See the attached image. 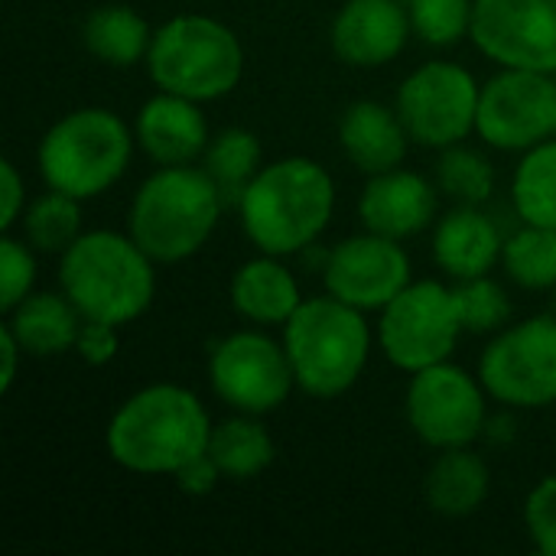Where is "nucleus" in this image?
Masks as SVG:
<instances>
[{
  "label": "nucleus",
  "mask_w": 556,
  "mask_h": 556,
  "mask_svg": "<svg viewBox=\"0 0 556 556\" xmlns=\"http://www.w3.org/2000/svg\"><path fill=\"white\" fill-rule=\"evenodd\" d=\"M212 420L205 404L182 384H147L111 417L108 456L137 476H176L208 453Z\"/></svg>",
  "instance_id": "nucleus-1"
},
{
  "label": "nucleus",
  "mask_w": 556,
  "mask_h": 556,
  "mask_svg": "<svg viewBox=\"0 0 556 556\" xmlns=\"http://www.w3.org/2000/svg\"><path fill=\"white\" fill-rule=\"evenodd\" d=\"M336 212V179L309 156H283L248 182L238 215L248 241L261 254L290 257L316 244Z\"/></svg>",
  "instance_id": "nucleus-2"
},
{
  "label": "nucleus",
  "mask_w": 556,
  "mask_h": 556,
  "mask_svg": "<svg viewBox=\"0 0 556 556\" xmlns=\"http://www.w3.org/2000/svg\"><path fill=\"white\" fill-rule=\"evenodd\" d=\"M156 261L121 231H81L59 254V290L81 319L127 326L140 319L156 296Z\"/></svg>",
  "instance_id": "nucleus-3"
},
{
  "label": "nucleus",
  "mask_w": 556,
  "mask_h": 556,
  "mask_svg": "<svg viewBox=\"0 0 556 556\" xmlns=\"http://www.w3.org/2000/svg\"><path fill=\"white\" fill-rule=\"evenodd\" d=\"M225 205L205 166H160L130 199L127 235L156 264H179L208 244Z\"/></svg>",
  "instance_id": "nucleus-4"
},
{
  "label": "nucleus",
  "mask_w": 556,
  "mask_h": 556,
  "mask_svg": "<svg viewBox=\"0 0 556 556\" xmlns=\"http://www.w3.org/2000/svg\"><path fill=\"white\" fill-rule=\"evenodd\" d=\"M283 349L296 388L316 401H332L358 384L371 358L365 313L332 293L303 300L283 326Z\"/></svg>",
  "instance_id": "nucleus-5"
},
{
  "label": "nucleus",
  "mask_w": 556,
  "mask_h": 556,
  "mask_svg": "<svg viewBox=\"0 0 556 556\" xmlns=\"http://www.w3.org/2000/svg\"><path fill=\"white\" fill-rule=\"evenodd\" d=\"M134 130L111 108H78L62 114L36 147V166L46 189L72 199H98L130 166Z\"/></svg>",
  "instance_id": "nucleus-6"
},
{
  "label": "nucleus",
  "mask_w": 556,
  "mask_h": 556,
  "mask_svg": "<svg viewBox=\"0 0 556 556\" xmlns=\"http://www.w3.org/2000/svg\"><path fill=\"white\" fill-rule=\"evenodd\" d=\"M147 72L160 91L182 94L199 104L218 101L241 85L244 46L228 23L202 13H182L153 33Z\"/></svg>",
  "instance_id": "nucleus-7"
},
{
  "label": "nucleus",
  "mask_w": 556,
  "mask_h": 556,
  "mask_svg": "<svg viewBox=\"0 0 556 556\" xmlns=\"http://www.w3.org/2000/svg\"><path fill=\"white\" fill-rule=\"evenodd\" d=\"M463 332L456 290L440 280H410L378 319V345L384 358L407 375L450 362Z\"/></svg>",
  "instance_id": "nucleus-8"
},
{
  "label": "nucleus",
  "mask_w": 556,
  "mask_h": 556,
  "mask_svg": "<svg viewBox=\"0 0 556 556\" xmlns=\"http://www.w3.org/2000/svg\"><path fill=\"white\" fill-rule=\"evenodd\" d=\"M479 381L489 397L511 410L556 404V316H531L498 329L479 358Z\"/></svg>",
  "instance_id": "nucleus-9"
},
{
  "label": "nucleus",
  "mask_w": 556,
  "mask_h": 556,
  "mask_svg": "<svg viewBox=\"0 0 556 556\" xmlns=\"http://www.w3.org/2000/svg\"><path fill=\"white\" fill-rule=\"evenodd\" d=\"M482 85L459 62H424L397 88V114L420 147L446 150L476 130Z\"/></svg>",
  "instance_id": "nucleus-10"
},
{
  "label": "nucleus",
  "mask_w": 556,
  "mask_h": 556,
  "mask_svg": "<svg viewBox=\"0 0 556 556\" xmlns=\"http://www.w3.org/2000/svg\"><path fill=\"white\" fill-rule=\"evenodd\" d=\"M485 384L459 365L440 362L417 371L404 394V414L417 440L433 450L472 446L489 424Z\"/></svg>",
  "instance_id": "nucleus-11"
},
{
  "label": "nucleus",
  "mask_w": 556,
  "mask_h": 556,
  "mask_svg": "<svg viewBox=\"0 0 556 556\" xmlns=\"http://www.w3.org/2000/svg\"><path fill=\"white\" fill-rule=\"evenodd\" d=\"M208 381L218 401L238 414L264 417L287 404L296 388L287 349L257 329L225 336L208 355Z\"/></svg>",
  "instance_id": "nucleus-12"
},
{
  "label": "nucleus",
  "mask_w": 556,
  "mask_h": 556,
  "mask_svg": "<svg viewBox=\"0 0 556 556\" xmlns=\"http://www.w3.org/2000/svg\"><path fill=\"white\" fill-rule=\"evenodd\" d=\"M476 134L505 153H528L556 134V81L551 72L502 68L482 85Z\"/></svg>",
  "instance_id": "nucleus-13"
},
{
  "label": "nucleus",
  "mask_w": 556,
  "mask_h": 556,
  "mask_svg": "<svg viewBox=\"0 0 556 556\" xmlns=\"http://www.w3.org/2000/svg\"><path fill=\"white\" fill-rule=\"evenodd\" d=\"M472 42L502 68L556 72V0H476Z\"/></svg>",
  "instance_id": "nucleus-14"
},
{
  "label": "nucleus",
  "mask_w": 556,
  "mask_h": 556,
  "mask_svg": "<svg viewBox=\"0 0 556 556\" xmlns=\"http://www.w3.org/2000/svg\"><path fill=\"white\" fill-rule=\"evenodd\" d=\"M323 283L336 300L362 313H381L410 283V257L401 241L362 231L329 251Z\"/></svg>",
  "instance_id": "nucleus-15"
},
{
  "label": "nucleus",
  "mask_w": 556,
  "mask_h": 556,
  "mask_svg": "<svg viewBox=\"0 0 556 556\" xmlns=\"http://www.w3.org/2000/svg\"><path fill=\"white\" fill-rule=\"evenodd\" d=\"M410 13L401 0H345L329 26L332 52L352 68L394 62L410 39Z\"/></svg>",
  "instance_id": "nucleus-16"
},
{
  "label": "nucleus",
  "mask_w": 556,
  "mask_h": 556,
  "mask_svg": "<svg viewBox=\"0 0 556 556\" xmlns=\"http://www.w3.org/2000/svg\"><path fill=\"white\" fill-rule=\"evenodd\" d=\"M440 212V186L410 169H388L368 176V186L358 199V218L365 231L407 241L433 225Z\"/></svg>",
  "instance_id": "nucleus-17"
},
{
  "label": "nucleus",
  "mask_w": 556,
  "mask_h": 556,
  "mask_svg": "<svg viewBox=\"0 0 556 556\" xmlns=\"http://www.w3.org/2000/svg\"><path fill=\"white\" fill-rule=\"evenodd\" d=\"M134 137L140 150L156 166H186L208 150V121L199 101L156 91L134 121Z\"/></svg>",
  "instance_id": "nucleus-18"
},
{
  "label": "nucleus",
  "mask_w": 556,
  "mask_h": 556,
  "mask_svg": "<svg viewBox=\"0 0 556 556\" xmlns=\"http://www.w3.org/2000/svg\"><path fill=\"white\" fill-rule=\"evenodd\" d=\"M339 143L355 169L378 176L397 169L407 156L410 134L397 114L381 101H355L339 117Z\"/></svg>",
  "instance_id": "nucleus-19"
},
{
  "label": "nucleus",
  "mask_w": 556,
  "mask_h": 556,
  "mask_svg": "<svg viewBox=\"0 0 556 556\" xmlns=\"http://www.w3.org/2000/svg\"><path fill=\"white\" fill-rule=\"evenodd\" d=\"M505 238L498 225L476 205H459L440 218L433 231V261L456 280L489 277L502 261Z\"/></svg>",
  "instance_id": "nucleus-20"
},
{
  "label": "nucleus",
  "mask_w": 556,
  "mask_h": 556,
  "mask_svg": "<svg viewBox=\"0 0 556 556\" xmlns=\"http://www.w3.org/2000/svg\"><path fill=\"white\" fill-rule=\"evenodd\" d=\"M228 296L235 313L257 326H287V319L303 303L296 277L274 254H257L244 261L231 277Z\"/></svg>",
  "instance_id": "nucleus-21"
},
{
  "label": "nucleus",
  "mask_w": 556,
  "mask_h": 556,
  "mask_svg": "<svg viewBox=\"0 0 556 556\" xmlns=\"http://www.w3.org/2000/svg\"><path fill=\"white\" fill-rule=\"evenodd\" d=\"M10 332L23 345L26 355L33 358H52L65 355L75 349L78 332H81V313L75 303L59 290V293H29L23 303H16L10 313H3Z\"/></svg>",
  "instance_id": "nucleus-22"
},
{
  "label": "nucleus",
  "mask_w": 556,
  "mask_h": 556,
  "mask_svg": "<svg viewBox=\"0 0 556 556\" xmlns=\"http://www.w3.org/2000/svg\"><path fill=\"white\" fill-rule=\"evenodd\" d=\"M427 505L443 518H469L476 515L489 492H492V472L489 463L472 453L469 446L440 450L437 463L427 472L424 482Z\"/></svg>",
  "instance_id": "nucleus-23"
},
{
  "label": "nucleus",
  "mask_w": 556,
  "mask_h": 556,
  "mask_svg": "<svg viewBox=\"0 0 556 556\" xmlns=\"http://www.w3.org/2000/svg\"><path fill=\"white\" fill-rule=\"evenodd\" d=\"M81 42L98 62H104L111 68H130L137 62H147L153 29L134 7L104 3L85 16Z\"/></svg>",
  "instance_id": "nucleus-24"
},
{
  "label": "nucleus",
  "mask_w": 556,
  "mask_h": 556,
  "mask_svg": "<svg viewBox=\"0 0 556 556\" xmlns=\"http://www.w3.org/2000/svg\"><path fill=\"white\" fill-rule=\"evenodd\" d=\"M208 456L225 479L248 482L274 463L277 446L254 414H235L212 427Z\"/></svg>",
  "instance_id": "nucleus-25"
},
{
  "label": "nucleus",
  "mask_w": 556,
  "mask_h": 556,
  "mask_svg": "<svg viewBox=\"0 0 556 556\" xmlns=\"http://www.w3.org/2000/svg\"><path fill=\"white\" fill-rule=\"evenodd\" d=\"M511 202L525 225L556 231V140L531 147L511 179Z\"/></svg>",
  "instance_id": "nucleus-26"
},
{
  "label": "nucleus",
  "mask_w": 556,
  "mask_h": 556,
  "mask_svg": "<svg viewBox=\"0 0 556 556\" xmlns=\"http://www.w3.org/2000/svg\"><path fill=\"white\" fill-rule=\"evenodd\" d=\"M23 238L39 254H65L81 235V199H72L59 189H49L26 202Z\"/></svg>",
  "instance_id": "nucleus-27"
},
{
  "label": "nucleus",
  "mask_w": 556,
  "mask_h": 556,
  "mask_svg": "<svg viewBox=\"0 0 556 556\" xmlns=\"http://www.w3.org/2000/svg\"><path fill=\"white\" fill-rule=\"evenodd\" d=\"M261 140L244 130V127H228L218 137L208 140V150L202 156V166L208 169V176L218 182L225 202L238 205L241 192L248 189V182L261 173Z\"/></svg>",
  "instance_id": "nucleus-28"
},
{
  "label": "nucleus",
  "mask_w": 556,
  "mask_h": 556,
  "mask_svg": "<svg viewBox=\"0 0 556 556\" xmlns=\"http://www.w3.org/2000/svg\"><path fill=\"white\" fill-rule=\"evenodd\" d=\"M502 264L505 274L525 290H556V231L525 225L505 238Z\"/></svg>",
  "instance_id": "nucleus-29"
},
{
  "label": "nucleus",
  "mask_w": 556,
  "mask_h": 556,
  "mask_svg": "<svg viewBox=\"0 0 556 556\" xmlns=\"http://www.w3.org/2000/svg\"><path fill=\"white\" fill-rule=\"evenodd\" d=\"M437 186L443 195L456 199L459 205H482L495 189V169L479 150L453 143L440 150Z\"/></svg>",
  "instance_id": "nucleus-30"
},
{
  "label": "nucleus",
  "mask_w": 556,
  "mask_h": 556,
  "mask_svg": "<svg viewBox=\"0 0 556 556\" xmlns=\"http://www.w3.org/2000/svg\"><path fill=\"white\" fill-rule=\"evenodd\" d=\"M410 26L427 46H456L472 36L476 0H407Z\"/></svg>",
  "instance_id": "nucleus-31"
},
{
  "label": "nucleus",
  "mask_w": 556,
  "mask_h": 556,
  "mask_svg": "<svg viewBox=\"0 0 556 556\" xmlns=\"http://www.w3.org/2000/svg\"><path fill=\"white\" fill-rule=\"evenodd\" d=\"M456 306H459V316H463V329L472 332V336L498 332V329H505V323L511 316L508 293L489 277L463 280L456 287Z\"/></svg>",
  "instance_id": "nucleus-32"
},
{
  "label": "nucleus",
  "mask_w": 556,
  "mask_h": 556,
  "mask_svg": "<svg viewBox=\"0 0 556 556\" xmlns=\"http://www.w3.org/2000/svg\"><path fill=\"white\" fill-rule=\"evenodd\" d=\"M36 283V257L33 248L10 231L0 238V309L10 313L16 303H23L33 293Z\"/></svg>",
  "instance_id": "nucleus-33"
},
{
  "label": "nucleus",
  "mask_w": 556,
  "mask_h": 556,
  "mask_svg": "<svg viewBox=\"0 0 556 556\" xmlns=\"http://www.w3.org/2000/svg\"><path fill=\"white\" fill-rule=\"evenodd\" d=\"M525 525L534 541V551L556 556V476L541 479L525 502Z\"/></svg>",
  "instance_id": "nucleus-34"
},
{
  "label": "nucleus",
  "mask_w": 556,
  "mask_h": 556,
  "mask_svg": "<svg viewBox=\"0 0 556 556\" xmlns=\"http://www.w3.org/2000/svg\"><path fill=\"white\" fill-rule=\"evenodd\" d=\"M117 329H121V326L98 323V319H85V323H81V332H78V342H75L78 358H81L85 365H94V368L114 362L117 345H121Z\"/></svg>",
  "instance_id": "nucleus-35"
},
{
  "label": "nucleus",
  "mask_w": 556,
  "mask_h": 556,
  "mask_svg": "<svg viewBox=\"0 0 556 556\" xmlns=\"http://www.w3.org/2000/svg\"><path fill=\"white\" fill-rule=\"evenodd\" d=\"M26 212V182L13 160L0 163V228L10 231Z\"/></svg>",
  "instance_id": "nucleus-36"
},
{
  "label": "nucleus",
  "mask_w": 556,
  "mask_h": 556,
  "mask_svg": "<svg viewBox=\"0 0 556 556\" xmlns=\"http://www.w3.org/2000/svg\"><path fill=\"white\" fill-rule=\"evenodd\" d=\"M173 479H176V485H179L182 492H189V495H208V492L218 489V482H222L225 476L218 472V466L212 463V456L202 453V456H195L192 463H186Z\"/></svg>",
  "instance_id": "nucleus-37"
},
{
  "label": "nucleus",
  "mask_w": 556,
  "mask_h": 556,
  "mask_svg": "<svg viewBox=\"0 0 556 556\" xmlns=\"http://www.w3.org/2000/svg\"><path fill=\"white\" fill-rule=\"evenodd\" d=\"M20 355H26V352L16 342V336L10 332V326L3 323L0 326V394H10L16 368H20Z\"/></svg>",
  "instance_id": "nucleus-38"
},
{
  "label": "nucleus",
  "mask_w": 556,
  "mask_h": 556,
  "mask_svg": "<svg viewBox=\"0 0 556 556\" xmlns=\"http://www.w3.org/2000/svg\"><path fill=\"white\" fill-rule=\"evenodd\" d=\"M489 443H495V446H502V443H511L515 440V420L508 417V414H502V417H489V424H485V433H482Z\"/></svg>",
  "instance_id": "nucleus-39"
},
{
  "label": "nucleus",
  "mask_w": 556,
  "mask_h": 556,
  "mask_svg": "<svg viewBox=\"0 0 556 556\" xmlns=\"http://www.w3.org/2000/svg\"><path fill=\"white\" fill-rule=\"evenodd\" d=\"M554 316H556V290H554Z\"/></svg>",
  "instance_id": "nucleus-40"
}]
</instances>
